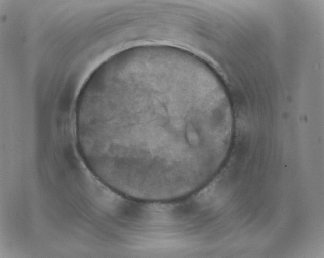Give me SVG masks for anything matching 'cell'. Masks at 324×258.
Here are the masks:
<instances>
[{"label": "cell", "mask_w": 324, "mask_h": 258, "mask_svg": "<svg viewBox=\"0 0 324 258\" xmlns=\"http://www.w3.org/2000/svg\"><path fill=\"white\" fill-rule=\"evenodd\" d=\"M79 154L103 184L145 201L201 189L224 165L234 135L227 91L191 55L153 50L109 65L90 82L75 114Z\"/></svg>", "instance_id": "cell-1"}]
</instances>
